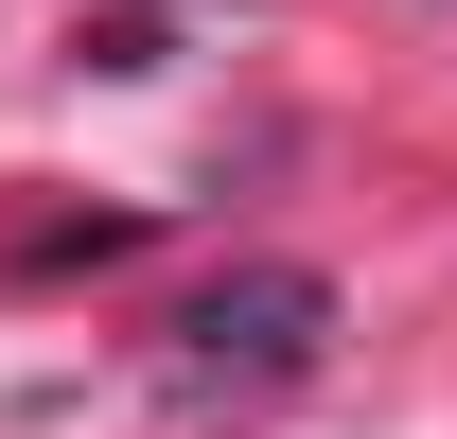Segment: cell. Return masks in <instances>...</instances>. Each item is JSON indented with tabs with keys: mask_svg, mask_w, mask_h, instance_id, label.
<instances>
[{
	"mask_svg": "<svg viewBox=\"0 0 457 439\" xmlns=\"http://www.w3.org/2000/svg\"><path fill=\"white\" fill-rule=\"evenodd\" d=\"M317 317H335L317 264H246V281H212L176 317V369L194 386H282V369H317Z\"/></svg>",
	"mask_w": 457,
	"mask_h": 439,
	"instance_id": "1",
	"label": "cell"
}]
</instances>
